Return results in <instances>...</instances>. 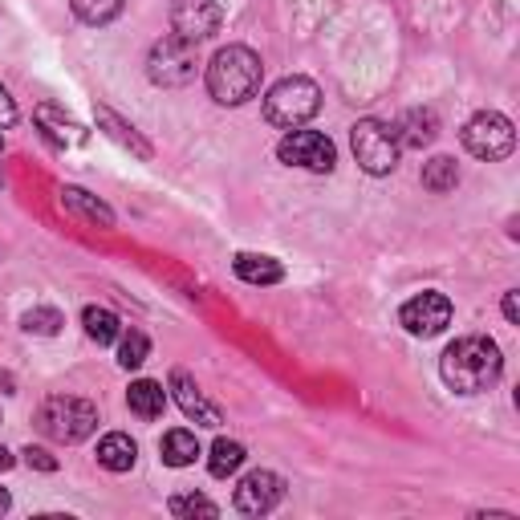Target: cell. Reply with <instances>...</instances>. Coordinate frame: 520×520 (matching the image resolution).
<instances>
[{"label": "cell", "instance_id": "ffe728a7", "mask_svg": "<svg viewBox=\"0 0 520 520\" xmlns=\"http://www.w3.org/2000/svg\"><path fill=\"white\" fill-rule=\"evenodd\" d=\"M82 325H86V338L98 342V346H110V342L122 338V325H118L114 309H102V305H90V309L82 313Z\"/></svg>", "mask_w": 520, "mask_h": 520}, {"label": "cell", "instance_id": "4dcf8cb0", "mask_svg": "<svg viewBox=\"0 0 520 520\" xmlns=\"http://www.w3.org/2000/svg\"><path fill=\"white\" fill-rule=\"evenodd\" d=\"M13 464H17V460H13V451H9V447H0V472H9Z\"/></svg>", "mask_w": 520, "mask_h": 520}, {"label": "cell", "instance_id": "d6986e66", "mask_svg": "<svg viewBox=\"0 0 520 520\" xmlns=\"http://www.w3.org/2000/svg\"><path fill=\"white\" fill-rule=\"evenodd\" d=\"M435 130H439V122H435V114L431 110H411L399 126H395V135H399V143L403 147H427L431 139H435Z\"/></svg>", "mask_w": 520, "mask_h": 520}, {"label": "cell", "instance_id": "44dd1931", "mask_svg": "<svg viewBox=\"0 0 520 520\" xmlns=\"http://www.w3.org/2000/svg\"><path fill=\"white\" fill-rule=\"evenodd\" d=\"M98 126H106V130H110V139H114V143H122V147H130V151H135L139 159H151V147L139 139V130H135V126H126V122H122L114 110L98 106Z\"/></svg>", "mask_w": 520, "mask_h": 520}, {"label": "cell", "instance_id": "9c48e42d", "mask_svg": "<svg viewBox=\"0 0 520 520\" xmlns=\"http://www.w3.org/2000/svg\"><path fill=\"white\" fill-rule=\"evenodd\" d=\"M220 21H224V13H220L216 0H175V5H171V29H175V37L195 41V45L216 37Z\"/></svg>", "mask_w": 520, "mask_h": 520}, {"label": "cell", "instance_id": "2e32d148", "mask_svg": "<svg viewBox=\"0 0 520 520\" xmlns=\"http://www.w3.org/2000/svg\"><path fill=\"white\" fill-rule=\"evenodd\" d=\"M232 269H236V277L248 281V285H277V281H285L281 260L256 256V252H240V256L232 260Z\"/></svg>", "mask_w": 520, "mask_h": 520}, {"label": "cell", "instance_id": "1f68e13d", "mask_svg": "<svg viewBox=\"0 0 520 520\" xmlns=\"http://www.w3.org/2000/svg\"><path fill=\"white\" fill-rule=\"evenodd\" d=\"M9 504H13V496H9L5 488H0V516H5V512H9Z\"/></svg>", "mask_w": 520, "mask_h": 520}, {"label": "cell", "instance_id": "d6a6232c", "mask_svg": "<svg viewBox=\"0 0 520 520\" xmlns=\"http://www.w3.org/2000/svg\"><path fill=\"white\" fill-rule=\"evenodd\" d=\"M0 147H5V139H0Z\"/></svg>", "mask_w": 520, "mask_h": 520}, {"label": "cell", "instance_id": "d4e9b609", "mask_svg": "<svg viewBox=\"0 0 520 520\" xmlns=\"http://www.w3.org/2000/svg\"><path fill=\"white\" fill-rule=\"evenodd\" d=\"M147 354H151V342H147V334H143V330H130V334H122L118 362H122L126 370H139V366L147 362Z\"/></svg>", "mask_w": 520, "mask_h": 520}, {"label": "cell", "instance_id": "52a82bcc", "mask_svg": "<svg viewBox=\"0 0 520 520\" xmlns=\"http://www.w3.org/2000/svg\"><path fill=\"white\" fill-rule=\"evenodd\" d=\"M464 147L468 155L484 159V163H496V159H508L512 147H516V130L504 114L496 110H480L468 126H464Z\"/></svg>", "mask_w": 520, "mask_h": 520}, {"label": "cell", "instance_id": "e0dca14e", "mask_svg": "<svg viewBox=\"0 0 520 520\" xmlns=\"http://www.w3.org/2000/svg\"><path fill=\"white\" fill-rule=\"evenodd\" d=\"M61 204L70 208V212H78V216H86L90 224L114 228V212H110L102 200H94L90 191H82V187H61Z\"/></svg>", "mask_w": 520, "mask_h": 520}, {"label": "cell", "instance_id": "ac0fdd59", "mask_svg": "<svg viewBox=\"0 0 520 520\" xmlns=\"http://www.w3.org/2000/svg\"><path fill=\"white\" fill-rule=\"evenodd\" d=\"M159 451H163V464H171V468H187V464L200 460V439L179 427V431H167V435H163Z\"/></svg>", "mask_w": 520, "mask_h": 520}, {"label": "cell", "instance_id": "3957f363", "mask_svg": "<svg viewBox=\"0 0 520 520\" xmlns=\"http://www.w3.org/2000/svg\"><path fill=\"white\" fill-rule=\"evenodd\" d=\"M350 147H354V159L366 175H390L399 167V155H403V143L395 135L390 122H378V118H362L354 122L350 130Z\"/></svg>", "mask_w": 520, "mask_h": 520}, {"label": "cell", "instance_id": "f546056e", "mask_svg": "<svg viewBox=\"0 0 520 520\" xmlns=\"http://www.w3.org/2000/svg\"><path fill=\"white\" fill-rule=\"evenodd\" d=\"M504 317L520 321V293H504Z\"/></svg>", "mask_w": 520, "mask_h": 520}, {"label": "cell", "instance_id": "603a6c76", "mask_svg": "<svg viewBox=\"0 0 520 520\" xmlns=\"http://www.w3.org/2000/svg\"><path fill=\"white\" fill-rule=\"evenodd\" d=\"M455 183H460V167H455V159L435 155L431 163H423V187H427V191L443 195V191H451Z\"/></svg>", "mask_w": 520, "mask_h": 520}, {"label": "cell", "instance_id": "ba28073f", "mask_svg": "<svg viewBox=\"0 0 520 520\" xmlns=\"http://www.w3.org/2000/svg\"><path fill=\"white\" fill-rule=\"evenodd\" d=\"M277 159L285 167H301V171L325 175V171H334V163H338V147H334L330 135H317V130H301L297 126V130H289V135L281 139Z\"/></svg>", "mask_w": 520, "mask_h": 520}, {"label": "cell", "instance_id": "4fadbf2b", "mask_svg": "<svg viewBox=\"0 0 520 520\" xmlns=\"http://www.w3.org/2000/svg\"><path fill=\"white\" fill-rule=\"evenodd\" d=\"M37 126L45 130V139H53L57 147H82L86 143V130L74 118H65L57 106H37Z\"/></svg>", "mask_w": 520, "mask_h": 520}, {"label": "cell", "instance_id": "5b68a950", "mask_svg": "<svg viewBox=\"0 0 520 520\" xmlns=\"http://www.w3.org/2000/svg\"><path fill=\"white\" fill-rule=\"evenodd\" d=\"M37 423L57 443H82L98 427V407L86 399H74V395H53V399H45Z\"/></svg>", "mask_w": 520, "mask_h": 520}, {"label": "cell", "instance_id": "6da1fadb", "mask_svg": "<svg viewBox=\"0 0 520 520\" xmlns=\"http://www.w3.org/2000/svg\"><path fill=\"white\" fill-rule=\"evenodd\" d=\"M439 374L455 395H484V390H492L504 374L500 346L492 338H480V334L451 342L439 358Z\"/></svg>", "mask_w": 520, "mask_h": 520}, {"label": "cell", "instance_id": "7c38bea8", "mask_svg": "<svg viewBox=\"0 0 520 520\" xmlns=\"http://www.w3.org/2000/svg\"><path fill=\"white\" fill-rule=\"evenodd\" d=\"M171 395H175V403L183 407V415L195 419L200 427H220V423H224L220 407H212V403L204 399V390L195 386V378H191L187 370H171Z\"/></svg>", "mask_w": 520, "mask_h": 520}, {"label": "cell", "instance_id": "f1b7e54d", "mask_svg": "<svg viewBox=\"0 0 520 520\" xmlns=\"http://www.w3.org/2000/svg\"><path fill=\"white\" fill-rule=\"evenodd\" d=\"M13 122H17V102L5 86H0V126H13Z\"/></svg>", "mask_w": 520, "mask_h": 520}, {"label": "cell", "instance_id": "9a60e30c", "mask_svg": "<svg viewBox=\"0 0 520 520\" xmlns=\"http://www.w3.org/2000/svg\"><path fill=\"white\" fill-rule=\"evenodd\" d=\"M126 407L135 411L139 419H159L163 407H167V390H163V382H155V378L130 382V390H126Z\"/></svg>", "mask_w": 520, "mask_h": 520}, {"label": "cell", "instance_id": "484cf974", "mask_svg": "<svg viewBox=\"0 0 520 520\" xmlns=\"http://www.w3.org/2000/svg\"><path fill=\"white\" fill-rule=\"evenodd\" d=\"M171 516H220V504L200 492H187V496L171 500Z\"/></svg>", "mask_w": 520, "mask_h": 520}, {"label": "cell", "instance_id": "5bb4252c", "mask_svg": "<svg viewBox=\"0 0 520 520\" xmlns=\"http://www.w3.org/2000/svg\"><path fill=\"white\" fill-rule=\"evenodd\" d=\"M135 460H139V443L130 439V435H122V431L102 435V443H98V464H102L106 472H130V468H135Z\"/></svg>", "mask_w": 520, "mask_h": 520}, {"label": "cell", "instance_id": "83f0119b", "mask_svg": "<svg viewBox=\"0 0 520 520\" xmlns=\"http://www.w3.org/2000/svg\"><path fill=\"white\" fill-rule=\"evenodd\" d=\"M21 455H25V464L37 468V472H57V460H53V455H49L45 447H25Z\"/></svg>", "mask_w": 520, "mask_h": 520}, {"label": "cell", "instance_id": "8992f818", "mask_svg": "<svg viewBox=\"0 0 520 520\" xmlns=\"http://www.w3.org/2000/svg\"><path fill=\"white\" fill-rule=\"evenodd\" d=\"M195 70H200V53H195V41H183L175 33H167L163 41L151 45V57H147V78L155 86H187L195 82Z\"/></svg>", "mask_w": 520, "mask_h": 520}, {"label": "cell", "instance_id": "8fae6325", "mask_svg": "<svg viewBox=\"0 0 520 520\" xmlns=\"http://www.w3.org/2000/svg\"><path fill=\"white\" fill-rule=\"evenodd\" d=\"M236 512H244V516H265V512H273L281 500H285V480L277 476V472H248L240 484H236Z\"/></svg>", "mask_w": 520, "mask_h": 520}, {"label": "cell", "instance_id": "cb8c5ba5", "mask_svg": "<svg viewBox=\"0 0 520 520\" xmlns=\"http://www.w3.org/2000/svg\"><path fill=\"white\" fill-rule=\"evenodd\" d=\"M122 5H126V0H70L74 17L86 21V25H110L122 13Z\"/></svg>", "mask_w": 520, "mask_h": 520}, {"label": "cell", "instance_id": "4316f807", "mask_svg": "<svg viewBox=\"0 0 520 520\" xmlns=\"http://www.w3.org/2000/svg\"><path fill=\"white\" fill-rule=\"evenodd\" d=\"M65 325V317L57 313V309H29L25 313V330L29 334H41V338H53L57 330Z\"/></svg>", "mask_w": 520, "mask_h": 520}, {"label": "cell", "instance_id": "7402d4cb", "mask_svg": "<svg viewBox=\"0 0 520 520\" xmlns=\"http://www.w3.org/2000/svg\"><path fill=\"white\" fill-rule=\"evenodd\" d=\"M240 464H244V443H236V439H216V443H212L208 472H212L216 480H224V476L240 472Z\"/></svg>", "mask_w": 520, "mask_h": 520}, {"label": "cell", "instance_id": "30bf717a", "mask_svg": "<svg viewBox=\"0 0 520 520\" xmlns=\"http://www.w3.org/2000/svg\"><path fill=\"white\" fill-rule=\"evenodd\" d=\"M399 321L415 338H435L451 325V301L443 293H419L399 309Z\"/></svg>", "mask_w": 520, "mask_h": 520}, {"label": "cell", "instance_id": "277c9868", "mask_svg": "<svg viewBox=\"0 0 520 520\" xmlns=\"http://www.w3.org/2000/svg\"><path fill=\"white\" fill-rule=\"evenodd\" d=\"M321 110V90L309 78H285L265 94V118L281 130L305 126Z\"/></svg>", "mask_w": 520, "mask_h": 520}, {"label": "cell", "instance_id": "7a4b0ae2", "mask_svg": "<svg viewBox=\"0 0 520 520\" xmlns=\"http://www.w3.org/2000/svg\"><path fill=\"white\" fill-rule=\"evenodd\" d=\"M260 82H265V65L248 45H224L208 61V94L220 106H244L260 94Z\"/></svg>", "mask_w": 520, "mask_h": 520}]
</instances>
